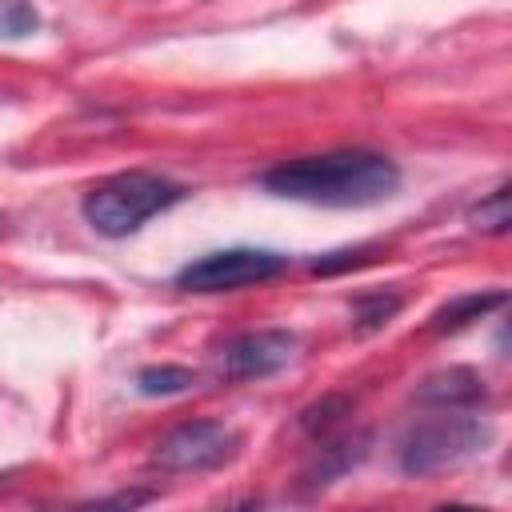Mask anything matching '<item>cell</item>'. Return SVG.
<instances>
[{
  "instance_id": "cell-5",
  "label": "cell",
  "mask_w": 512,
  "mask_h": 512,
  "mask_svg": "<svg viewBox=\"0 0 512 512\" xmlns=\"http://www.w3.org/2000/svg\"><path fill=\"white\" fill-rule=\"evenodd\" d=\"M240 436L220 420H188L156 444V464L168 472H208L236 456Z\"/></svg>"
},
{
  "instance_id": "cell-3",
  "label": "cell",
  "mask_w": 512,
  "mask_h": 512,
  "mask_svg": "<svg viewBox=\"0 0 512 512\" xmlns=\"http://www.w3.org/2000/svg\"><path fill=\"white\" fill-rule=\"evenodd\" d=\"M492 428L480 416H468L460 408H444L440 416H428L412 424L400 440V468L408 476H428L440 468H452L468 460L476 448H484Z\"/></svg>"
},
{
  "instance_id": "cell-8",
  "label": "cell",
  "mask_w": 512,
  "mask_h": 512,
  "mask_svg": "<svg viewBox=\"0 0 512 512\" xmlns=\"http://www.w3.org/2000/svg\"><path fill=\"white\" fill-rule=\"evenodd\" d=\"M504 300H508L504 292H468V296H456V300H448L444 308H436L432 328H436V332H456V328H464V324L488 316V312L500 308Z\"/></svg>"
},
{
  "instance_id": "cell-4",
  "label": "cell",
  "mask_w": 512,
  "mask_h": 512,
  "mask_svg": "<svg viewBox=\"0 0 512 512\" xmlns=\"http://www.w3.org/2000/svg\"><path fill=\"white\" fill-rule=\"evenodd\" d=\"M288 268V256L268 252V248H224V252H208L192 264H184L176 272V284L188 292H232L244 284H260L272 280Z\"/></svg>"
},
{
  "instance_id": "cell-11",
  "label": "cell",
  "mask_w": 512,
  "mask_h": 512,
  "mask_svg": "<svg viewBox=\"0 0 512 512\" xmlns=\"http://www.w3.org/2000/svg\"><path fill=\"white\" fill-rule=\"evenodd\" d=\"M196 384V372L188 368H176V364H160V368H144L136 376V388L144 396H172V392H184Z\"/></svg>"
},
{
  "instance_id": "cell-7",
  "label": "cell",
  "mask_w": 512,
  "mask_h": 512,
  "mask_svg": "<svg viewBox=\"0 0 512 512\" xmlns=\"http://www.w3.org/2000/svg\"><path fill=\"white\" fill-rule=\"evenodd\" d=\"M416 396L424 404H440V408H472L484 400V380L472 368H444V372L424 376Z\"/></svg>"
},
{
  "instance_id": "cell-9",
  "label": "cell",
  "mask_w": 512,
  "mask_h": 512,
  "mask_svg": "<svg viewBox=\"0 0 512 512\" xmlns=\"http://www.w3.org/2000/svg\"><path fill=\"white\" fill-rule=\"evenodd\" d=\"M468 224L476 228V232H508V224H512V196H508V184H500L496 192H488L472 212H468Z\"/></svg>"
},
{
  "instance_id": "cell-13",
  "label": "cell",
  "mask_w": 512,
  "mask_h": 512,
  "mask_svg": "<svg viewBox=\"0 0 512 512\" xmlns=\"http://www.w3.org/2000/svg\"><path fill=\"white\" fill-rule=\"evenodd\" d=\"M348 408H352V400H348V396H328V400H320V404L304 408V412H300V424H304V432L320 436V432H328L340 416H348Z\"/></svg>"
},
{
  "instance_id": "cell-15",
  "label": "cell",
  "mask_w": 512,
  "mask_h": 512,
  "mask_svg": "<svg viewBox=\"0 0 512 512\" xmlns=\"http://www.w3.org/2000/svg\"><path fill=\"white\" fill-rule=\"evenodd\" d=\"M36 28V12L24 0H4L0 4V32L4 36H28Z\"/></svg>"
},
{
  "instance_id": "cell-10",
  "label": "cell",
  "mask_w": 512,
  "mask_h": 512,
  "mask_svg": "<svg viewBox=\"0 0 512 512\" xmlns=\"http://www.w3.org/2000/svg\"><path fill=\"white\" fill-rule=\"evenodd\" d=\"M396 312H400V296H392V292H368V296H360V300L352 304V320H356L360 332L384 328Z\"/></svg>"
},
{
  "instance_id": "cell-1",
  "label": "cell",
  "mask_w": 512,
  "mask_h": 512,
  "mask_svg": "<svg viewBox=\"0 0 512 512\" xmlns=\"http://www.w3.org/2000/svg\"><path fill=\"white\" fill-rule=\"evenodd\" d=\"M260 184L272 196L300 200V204H324V208H364L380 204L400 188V168L364 148L324 152V156H300L268 168Z\"/></svg>"
},
{
  "instance_id": "cell-2",
  "label": "cell",
  "mask_w": 512,
  "mask_h": 512,
  "mask_svg": "<svg viewBox=\"0 0 512 512\" xmlns=\"http://www.w3.org/2000/svg\"><path fill=\"white\" fill-rule=\"evenodd\" d=\"M180 196H184V188L156 172H120V176H108L96 188H88L80 212L100 236L120 240V236H132L136 228H144L164 208H172Z\"/></svg>"
},
{
  "instance_id": "cell-12",
  "label": "cell",
  "mask_w": 512,
  "mask_h": 512,
  "mask_svg": "<svg viewBox=\"0 0 512 512\" xmlns=\"http://www.w3.org/2000/svg\"><path fill=\"white\" fill-rule=\"evenodd\" d=\"M360 456H364V436H356V440H340V444H328V448H324V464H316V472H312L308 480H312V484H328V480H336L340 472H348Z\"/></svg>"
},
{
  "instance_id": "cell-6",
  "label": "cell",
  "mask_w": 512,
  "mask_h": 512,
  "mask_svg": "<svg viewBox=\"0 0 512 512\" xmlns=\"http://www.w3.org/2000/svg\"><path fill=\"white\" fill-rule=\"evenodd\" d=\"M296 356V336L284 328H260L244 332L224 348V376L232 380H260L280 372Z\"/></svg>"
},
{
  "instance_id": "cell-14",
  "label": "cell",
  "mask_w": 512,
  "mask_h": 512,
  "mask_svg": "<svg viewBox=\"0 0 512 512\" xmlns=\"http://www.w3.org/2000/svg\"><path fill=\"white\" fill-rule=\"evenodd\" d=\"M368 260H372V248H340V252H328V256L312 260V272H320V276H336V272H344V268H360V264H368Z\"/></svg>"
}]
</instances>
